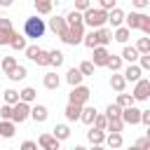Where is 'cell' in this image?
<instances>
[{
	"instance_id": "83f0119b",
	"label": "cell",
	"mask_w": 150,
	"mask_h": 150,
	"mask_svg": "<svg viewBox=\"0 0 150 150\" xmlns=\"http://www.w3.org/2000/svg\"><path fill=\"white\" fill-rule=\"evenodd\" d=\"M103 143H105L110 150H120V148H122V134H108Z\"/></svg>"
},
{
	"instance_id": "836d02e7",
	"label": "cell",
	"mask_w": 150,
	"mask_h": 150,
	"mask_svg": "<svg viewBox=\"0 0 150 150\" xmlns=\"http://www.w3.org/2000/svg\"><path fill=\"white\" fill-rule=\"evenodd\" d=\"M63 52H59V49H52L49 52V66H54V68H59V66H63Z\"/></svg>"
},
{
	"instance_id": "1f68e13d",
	"label": "cell",
	"mask_w": 150,
	"mask_h": 150,
	"mask_svg": "<svg viewBox=\"0 0 150 150\" xmlns=\"http://www.w3.org/2000/svg\"><path fill=\"white\" fill-rule=\"evenodd\" d=\"M129 30L124 28V26H120V28H115V33H112V40H117V42H122V45H127L129 42Z\"/></svg>"
},
{
	"instance_id": "f1b7e54d",
	"label": "cell",
	"mask_w": 150,
	"mask_h": 150,
	"mask_svg": "<svg viewBox=\"0 0 150 150\" xmlns=\"http://www.w3.org/2000/svg\"><path fill=\"white\" fill-rule=\"evenodd\" d=\"M134 49L138 52V56H148L150 54V38H138V42H136Z\"/></svg>"
},
{
	"instance_id": "277c9868",
	"label": "cell",
	"mask_w": 150,
	"mask_h": 150,
	"mask_svg": "<svg viewBox=\"0 0 150 150\" xmlns=\"http://www.w3.org/2000/svg\"><path fill=\"white\" fill-rule=\"evenodd\" d=\"M82 38H84V26L82 23H75V26H68V30H66V35L61 40L66 45L75 47V45H82Z\"/></svg>"
},
{
	"instance_id": "603a6c76",
	"label": "cell",
	"mask_w": 150,
	"mask_h": 150,
	"mask_svg": "<svg viewBox=\"0 0 150 150\" xmlns=\"http://www.w3.org/2000/svg\"><path fill=\"white\" fill-rule=\"evenodd\" d=\"M120 59H122V61H129V66H134V63L138 61V52H136L134 47H129V45H124V49H122V54H120Z\"/></svg>"
},
{
	"instance_id": "6f0895ef",
	"label": "cell",
	"mask_w": 150,
	"mask_h": 150,
	"mask_svg": "<svg viewBox=\"0 0 150 150\" xmlns=\"http://www.w3.org/2000/svg\"><path fill=\"white\" fill-rule=\"evenodd\" d=\"M129 150H136V148H134V145H131V148H129Z\"/></svg>"
},
{
	"instance_id": "4316f807",
	"label": "cell",
	"mask_w": 150,
	"mask_h": 150,
	"mask_svg": "<svg viewBox=\"0 0 150 150\" xmlns=\"http://www.w3.org/2000/svg\"><path fill=\"white\" fill-rule=\"evenodd\" d=\"M63 112H66V120H68V122H77V120H80V112H82V108H80V105H73V103H68Z\"/></svg>"
},
{
	"instance_id": "7a4b0ae2",
	"label": "cell",
	"mask_w": 150,
	"mask_h": 150,
	"mask_svg": "<svg viewBox=\"0 0 150 150\" xmlns=\"http://www.w3.org/2000/svg\"><path fill=\"white\" fill-rule=\"evenodd\" d=\"M45 30H47V26H45V21L40 19V16H28L26 21H23V38L28 40H38V38H42L45 35Z\"/></svg>"
},
{
	"instance_id": "ba28073f",
	"label": "cell",
	"mask_w": 150,
	"mask_h": 150,
	"mask_svg": "<svg viewBox=\"0 0 150 150\" xmlns=\"http://www.w3.org/2000/svg\"><path fill=\"white\" fill-rule=\"evenodd\" d=\"M91 52H94V56H91V66H94V68H101V66L108 63L110 52H108L105 47H96V49H91Z\"/></svg>"
},
{
	"instance_id": "ee69618b",
	"label": "cell",
	"mask_w": 150,
	"mask_h": 150,
	"mask_svg": "<svg viewBox=\"0 0 150 150\" xmlns=\"http://www.w3.org/2000/svg\"><path fill=\"white\" fill-rule=\"evenodd\" d=\"M105 124H108V120H105V115H103V112H98L91 127H94V129H98V131H105Z\"/></svg>"
},
{
	"instance_id": "e0dca14e",
	"label": "cell",
	"mask_w": 150,
	"mask_h": 150,
	"mask_svg": "<svg viewBox=\"0 0 150 150\" xmlns=\"http://www.w3.org/2000/svg\"><path fill=\"white\" fill-rule=\"evenodd\" d=\"M96 115H98V110L94 108V105H84L82 108V112H80V122H84V124H94V120H96Z\"/></svg>"
},
{
	"instance_id": "11a10c76",
	"label": "cell",
	"mask_w": 150,
	"mask_h": 150,
	"mask_svg": "<svg viewBox=\"0 0 150 150\" xmlns=\"http://www.w3.org/2000/svg\"><path fill=\"white\" fill-rule=\"evenodd\" d=\"M91 150H105L103 145H91Z\"/></svg>"
},
{
	"instance_id": "5b68a950",
	"label": "cell",
	"mask_w": 150,
	"mask_h": 150,
	"mask_svg": "<svg viewBox=\"0 0 150 150\" xmlns=\"http://www.w3.org/2000/svg\"><path fill=\"white\" fill-rule=\"evenodd\" d=\"M131 98H134V101H148V98H150V80L141 77V80L136 82V87H134Z\"/></svg>"
},
{
	"instance_id": "d4e9b609",
	"label": "cell",
	"mask_w": 150,
	"mask_h": 150,
	"mask_svg": "<svg viewBox=\"0 0 150 150\" xmlns=\"http://www.w3.org/2000/svg\"><path fill=\"white\" fill-rule=\"evenodd\" d=\"M52 136L61 143V141H66L68 136H70V129H68V124H56L54 129H52Z\"/></svg>"
},
{
	"instance_id": "9a60e30c",
	"label": "cell",
	"mask_w": 150,
	"mask_h": 150,
	"mask_svg": "<svg viewBox=\"0 0 150 150\" xmlns=\"http://www.w3.org/2000/svg\"><path fill=\"white\" fill-rule=\"evenodd\" d=\"M141 73H143V70H141V68L134 63V66H127V68H124L122 77H124V82H134V84H136V82L141 80Z\"/></svg>"
},
{
	"instance_id": "db71d44e",
	"label": "cell",
	"mask_w": 150,
	"mask_h": 150,
	"mask_svg": "<svg viewBox=\"0 0 150 150\" xmlns=\"http://www.w3.org/2000/svg\"><path fill=\"white\" fill-rule=\"evenodd\" d=\"M0 5H2V7H9V5H12V0H0Z\"/></svg>"
},
{
	"instance_id": "9c48e42d",
	"label": "cell",
	"mask_w": 150,
	"mask_h": 150,
	"mask_svg": "<svg viewBox=\"0 0 150 150\" xmlns=\"http://www.w3.org/2000/svg\"><path fill=\"white\" fill-rule=\"evenodd\" d=\"M38 145L42 148V150H61V143L47 131V134H40V138H38Z\"/></svg>"
},
{
	"instance_id": "7c38bea8",
	"label": "cell",
	"mask_w": 150,
	"mask_h": 150,
	"mask_svg": "<svg viewBox=\"0 0 150 150\" xmlns=\"http://www.w3.org/2000/svg\"><path fill=\"white\" fill-rule=\"evenodd\" d=\"M141 21H143V14L141 12H131V14H124V28L131 33V30H136V28H141Z\"/></svg>"
},
{
	"instance_id": "f6af8a7d",
	"label": "cell",
	"mask_w": 150,
	"mask_h": 150,
	"mask_svg": "<svg viewBox=\"0 0 150 150\" xmlns=\"http://www.w3.org/2000/svg\"><path fill=\"white\" fill-rule=\"evenodd\" d=\"M134 148H136V150H150V136H141Z\"/></svg>"
},
{
	"instance_id": "d6986e66",
	"label": "cell",
	"mask_w": 150,
	"mask_h": 150,
	"mask_svg": "<svg viewBox=\"0 0 150 150\" xmlns=\"http://www.w3.org/2000/svg\"><path fill=\"white\" fill-rule=\"evenodd\" d=\"M9 47H12L14 52H23V49L28 47V42H26V38H23V33H16V30H14V35H12V40H9Z\"/></svg>"
},
{
	"instance_id": "8d00e7d4",
	"label": "cell",
	"mask_w": 150,
	"mask_h": 150,
	"mask_svg": "<svg viewBox=\"0 0 150 150\" xmlns=\"http://www.w3.org/2000/svg\"><path fill=\"white\" fill-rule=\"evenodd\" d=\"M115 105L117 108H129V105H134V98H131V94H117V101H115Z\"/></svg>"
},
{
	"instance_id": "52a82bcc",
	"label": "cell",
	"mask_w": 150,
	"mask_h": 150,
	"mask_svg": "<svg viewBox=\"0 0 150 150\" xmlns=\"http://www.w3.org/2000/svg\"><path fill=\"white\" fill-rule=\"evenodd\" d=\"M120 120H122V124H141V108H136V105H129V108H124L122 110V115H120Z\"/></svg>"
},
{
	"instance_id": "d590c367",
	"label": "cell",
	"mask_w": 150,
	"mask_h": 150,
	"mask_svg": "<svg viewBox=\"0 0 150 150\" xmlns=\"http://www.w3.org/2000/svg\"><path fill=\"white\" fill-rule=\"evenodd\" d=\"M16 66H19V61H16L14 56H5V59H2V73H5V75H9Z\"/></svg>"
},
{
	"instance_id": "2e32d148",
	"label": "cell",
	"mask_w": 150,
	"mask_h": 150,
	"mask_svg": "<svg viewBox=\"0 0 150 150\" xmlns=\"http://www.w3.org/2000/svg\"><path fill=\"white\" fill-rule=\"evenodd\" d=\"M42 84H45V89L54 91V89H59V84H61V77H59L54 70H49V73H45V77H42Z\"/></svg>"
},
{
	"instance_id": "b9f144b4",
	"label": "cell",
	"mask_w": 150,
	"mask_h": 150,
	"mask_svg": "<svg viewBox=\"0 0 150 150\" xmlns=\"http://www.w3.org/2000/svg\"><path fill=\"white\" fill-rule=\"evenodd\" d=\"M63 19H66V23H68V26H75V23H82V14H80V12H75V9H73V12H68V14L63 16Z\"/></svg>"
},
{
	"instance_id": "7402d4cb",
	"label": "cell",
	"mask_w": 150,
	"mask_h": 150,
	"mask_svg": "<svg viewBox=\"0 0 150 150\" xmlns=\"http://www.w3.org/2000/svg\"><path fill=\"white\" fill-rule=\"evenodd\" d=\"M16 134V124L9 122V120H0V136L2 138H12Z\"/></svg>"
},
{
	"instance_id": "74e56055",
	"label": "cell",
	"mask_w": 150,
	"mask_h": 150,
	"mask_svg": "<svg viewBox=\"0 0 150 150\" xmlns=\"http://www.w3.org/2000/svg\"><path fill=\"white\" fill-rule=\"evenodd\" d=\"M82 45H84V47H89V49H96V47H98V42H96V30H91V33H84V38H82Z\"/></svg>"
},
{
	"instance_id": "8992f818",
	"label": "cell",
	"mask_w": 150,
	"mask_h": 150,
	"mask_svg": "<svg viewBox=\"0 0 150 150\" xmlns=\"http://www.w3.org/2000/svg\"><path fill=\"white\" fill-rule=\"evenodd\" d=\"M30 117V105H26V103H16V105H12V120L9 122H14V124H21V122H26Z\"/></svg>"
},
{
	"instance_id": "f35d334b",
	"label": "cell",
	"mask_w": 150,
	"mask_h": 150,
	"mask_svg": "<svg viewBox=\"0 0 150 150\" xmlns=\"http://www.w3.org/2000/svg\"><path fill=\"white\" fill-rule=\"evenodd\" d=\"M105 66H108L112 73H120V70H122V59H120L117 54H110V59H108V63H105Z\"/></svg>"
},
{
	"instance_id": "d6a6232c",
	"label": "cell",
	"mask_w": 150,
	"mask_h": 150,
	"mask_svg": "<svg viewBox=\"0 0 150 150\" xmlns=\"http://www.w3.org/2000/svg\"><path fill=\"white\" fill-rule=\"evenodd\" d=\"M30 61L38 63V66H49V52H47V49H38V54H35Z\"/></svg>"
},
{
	"instance_id": "c3c4849f",
	"label": "cell",
	"mask_w": 150,
	"mask_h": 150,
	"mask_svg": "<svg viewBox=\"0 0 150 150\" xmlns=\"http://www.w3.org/2000/svg\"><path fill=\"white\" fill-rule=\"evenodd\" d=\"M141 70H150V54L148 56H138V63H136Z\"/></svg>"
},
{
	"instance_id": "4dcf8cb0",
	"label": "cell",
	"mask_w": 150,
	"mask_h": 150,
	"mask_svg": "<svg viewBox=\"0 0 150 150\" xmlns=\"http://www.w3.org/2000/svg\"><path fill=\"white\" fill-rule=\"evenodd\" d=\"M2 98H5V105H16L19 103V91L16 89H5Z\"/></svg>"
},
{
	"instance_id": "8fae6325",
	"label": "cell",
	"mask_w": 150,
	"mask_h": 150,
	"mask_svg": "<svg viewBox=\"0 0 150 150\" xmlns=\"http://www.w3.org/2000/svg\"><path fill=\"white\" fill-rule=\"evenodd\" d=\"M49 28H52V33H54V35L63 38V35H66V30H68V23H66V19H63V16H52V19H49Z\"/></svg>"
},
{
	"instance_id": "816d5d0a",
	"label": "cell",
	"mask_w": 150,
	"mask_h": 150,
	"mask_svg": "<svg viewBox=\"0 0 150 150\" xmlns=\"http://www.w3.org/2000/svg\"><path fill=\"white\" fill-rule=\"evenodd\" d=\"M141 124L150 127V110H141Z\"/></svg>"
},
{
	"instance_id": "e575fe53",
	"label": "cell",
	"mask_w": 150,
	"mask_h": 150,
	"mask_svg": "<svg viewBox=\"0 0 150 150\" xmlns=\"http://www.w3.org/2000/svg\"><path fill=\"white\" fill-rule=\"evenodd\" d=\"M26 75H28V70H26V66H16L7 77L12 80V82H19V80H26Z\"/></svg>"
},
{
	"instance_id": "9f6ffc18",
	"label": "cell",
	"mask_w": 150,
	"mask_h": 150,
	"mask_svg": "<svg viewBox=\"0 0 150 150\" xmlns=\"http://www.w3.org/2000/svg\"><path fill=\"white\" fill-rule=\"evenodd\" d=\"M73 150H87V148H84V145H75Z\"/></svg>"
},
{
	"instance_id": "f5cc1de1",
	"label": "cell",
	"mask_w": 150,
	"mask_h": 150,
	"mask_svg": "<svg viewBox=\"0 0 150 150\" xmlns=\"http://www.w3.org/2000/svg\"><path fill=\"white\" fill-rule=\"evenodd\" d=\"M134 7L143 9V7H148V0H134Z\"/></svg>"
},
{
	"instance_id": "f546056e",
	"label": "cell",
	"mask_w": 150,
	"mask_h": 150,
	"mask_svg": "<svg viewBox=\"0 0 150 150\" xmlns=\"http://www.w3.org/2000/svg\"><path fill=\"white\" fill-rule=\"evenodd\" d=\"M54 9V2L52 0H35V12L38 14H49Z\"/></svg>"
},
{
	"instance_id": "7bdbcfd3",
	"label": "cell",
	"mask_w": 150,
	"mask_h": 150,
	"mask_svg": "<svg viewBox=\"0 0 150 150\" xmlns=\"http://www.w3.org/2000/svg\"><path fill=\"white\" fill-rule=\"evenodd\" d=\"M77 70H80V75H82V77H87V75H94V66H91V61H82Z\"/></svg>"
},
{
	"instance_id": "4fadbf2b",
	"label": "cell",
	"mask_w": 150,
	"mask_h": 150,
	"mask_svg": "<svg viewBox=\"0 0 150 150\" xmlns=\"http://www.w3.org/2000/svg\"><path fill=\"white\" fill-rule=\"evenodd\" d=\"M49 117V110H47V105H42V103H35V105H30V120L33 122H45Z\"/></svg>"
},
{
	"instance_id": "ffe728a7",
	"label": "cell",
	"mask_w": 150,
	"mask_h": 150,
	"mask_svg": "<svg viewBox=\"0 0 150 150\" xmlns=\"http://www.w3.org/2000/svg\"><path fill=\"white\" fill-rule=\"evenodd\" d=\"M35 98H38V91H35L33 87H23V89L19 91V101H21V103H26V105L35 103Z\"/></svg>"
},
{
	"instance_id": "60d3db41",
	"label": "cell",
	"mask_w": 150,
	"mask_h": 150,
	"mask_svg": "<svg viewBox=\"0 0 150 150\" xmlns=\"http://www.w3.org/2000/svg\"><path fill=\"white\" fill-rule=\"evenodd\" d=\"M103 115H105V120H117V117L122 115V108H117L115 103H110V105L105 108V112H103Z\"/></svg>"
},
{
	"instance_id": "ab89813d",
	"label": "cell",
	"mask_w": 150,
	"mask_h": 150,
	"mask_svg": "<svg viewBox=\"0 0 150 150\" xmlns=\"http://www.w3.org/2000/svg\"><path fill=\"white\" fill-rule=\"evenodd\" d=\"M124 129V124H122V120L117 117V120H108V124H105V131H110V134H120Z\"/></svg>"
},
{
	"instance_id": "30bf717a",
	"label": "cell",
	"mask_w": 150,
	"mask_h": 150,
	"mask_svg": "<svg viewBox=\"0 0 150 150\" xmlns=\"http://www.w3.org/2000/svg\"><path fill=\"white\" fill-rule=\"evenodd\" d=\"M12 35H14L12 21H9V19H0V45H9Z\"/></svg>"
},
{
	"instance_id": "f907efd6",
	"label": "cell",
	"mask_w": 150,
	"mask_h": 150,
	"mask_svg": "<svg viewBox=\"0 0 150 150\" xmlns=\"http://www.w3.org/2000/svg\"><path fill=\"white\" fill-rule=\"evenodd\" d=\"M19 150H38V143H35V141H23Z\"/></svg>"
},
{
	"instance_id": "3957f363",
	"label": "cell",
	"mask_w": 150,
	"mask_h": 150,
	"mask_svg": "<svg viewBox=\"0 0 150 150\" xmlns=\"http://www.w3.org/2000/svg\"><path fill=\"white\" fill-rule=\"evenodd\" d=\"M89 96H91L89 87L80 84V87H73V89H70V94H68V103H73V105H80V108H84V105H87V101H89Z\"/></svg>"
},
{
	"instance_id": "5bb4252c",
	"label": "cell",
	"mask_w": 150,
	"mask_h": 150,
	"mask_svg": "<svg viewBox=\"0 0 150 150\" xmlns=\"http://www.w3.org/2000/svg\"><path fill=\"white\" fill-rule=\"evenodd\" d=\"M96 42H98V47H105V49H108V45L112 42V30L105 28V26L98 28V30H96Z\"/></svg>"
},
{
	"instance_id": "6da1fadb",
	"label": "cell",
	"mask_w": 150,
	"mask_h": 150,
	"mask_svg": "<svg viewBox=\"0 0 150 150\" xmlns=\"http://www.w3.org/2000/svg\"><path fill=\"white\" fill-rule=\"evenodd\" d=\"M108 23V14L98 7H89L84 14H82V26H89L91 30H98Z\"/></svg>"
},
{
	"instance_id": "7dc6e473",
	"label": "cell",
	"mask_w": 150,
	"mask_h": 150,
	"mask_svg": "<svg viewBox=\"0 0 150 150\" xmlns=\"http://www.w3.org/2000/svg\"><path fill=\"white\" fill-rule=\"evenodd\" d=\"M141 30H143V38H148V35H150V16H148V14H143V21H141Z\"/></svg>"
},
{
	"instance_id": "681fc988",
	"label": "cell",
	"mask_w": 150,
	"mask_h": 150,
	"mask_svg": "<svg viewBox=\"0 0 150 150\" xmlns=\"http://www.w3.org/2000/svg\"><path fill=\"white\" fill-rule=\"evenodd\" d=\"M0 120H12V105H2L0 108Z\"/></svg>"
},
{
	"instance_id": "ac0fdd59",
	"label": "cell",
	"mask_w": 150,
	"mask_h": 150,
	"mask_svg": "<svg viewBox=\"0 0 150 150\" xmlns=\"http://www.w3.org/2000/svg\"><path fill=\"white\" fill-rule=\"evenodd\" d=\"M108 23H110L112 28H120V26L124 23V12H122L120 7H115L112 12H108Z\"/></svg>"
},
{
	"instance_id": "44dd1931",
	"label": "cell",
	"mask_w": 150,
	"mask_h": 150,
	"mask_svg": "<svg viewBox=\"0 0 150 150\" xmlns=\"http://www.w3.org/2000/svg\"><path fill=\"white\" fill-rule=\"evenodd\" d=\"M87 141L91 143V145H103V141H105V131H98V129H89L87 131Z\"/></svg>"
},
{
	"instance_id": "cb8c5ba5",
	"label": "cell",
	"mask_w": 150,
	"mask_h": 150,
	"mask_svg": "<svg viewBox=\"0 0 150 150\" xmlns=\"http://www.w3.org/2000/svg\"><path fill=\"white\" fill-rule=\"evenodd\" d=\"M110 87H112L117 94H124V87H127V82H124L122 73H112V75H110Z\"/></svg>"
},
{
	"instance_id": "484cf974",
	"label": "cell",
	"mask_w": 150,
	"mask_h": 150,
	"mask_svg": "<svg viewBox=\"0 0 150 150\" xmlns=\"http://www.w3.org/2000/svg\"><path fill=\"white\" fill-rule=\"evenodd\" d=\"M66 82H68L70 87H80V84H82V75H80V70H77V68H70V70L66 73Z\"/></svg>"
},
{
	"instance_id": "bcb514c9",
	"label": "cell",
	"mask_w": 150,
	"mask_h": 150,
	"mask_svg": "<svg viewBox=\"0 0 150 150\" xmlns=\"http://www.w3.org/2000/svg\"><path fill=\"white\" fill-rule=\"evenodd\" d=\"M91 7V2L89 0H75V12H80V14H84L87 9Z\"/></svg>"
}]
</instances>
